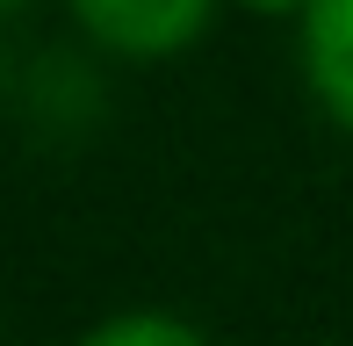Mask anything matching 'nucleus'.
I'll return each mask as SVG.
<instances>
[{
  "label": "nucleus",
  "mask_w": 353,
  "mask_h": 346,
  "mask_svg": "<svg viewBox=\"0 0 353 346\" xmlns=\"http://www.w3.org/2000/svg\"><path fill=\"white\" fill-rule=\"evenodd\" d=\"M245 8H260V14H288V8H310V0H245Z\"/></svg>",
  "instance_id": "20e7f679"
},
{
  "label": "nucleus",
  "mask_w": 353,
  "mask_h": 346,
  "mask_svg": "<svg viewBox=\"0 0 353 346\" xmlns=\"http://www.w3.org/2000/svg\"><path fill=\"white\" fill-rule=\"evenodd\" d=\"M72 8L94 43H108L123 58H166L202 37L216 0H72Z\"/></svg>",
  "instance_id": "f257e3e1"
},
{
  "label": "nucleus",
  "mask_w": 353,
  "mask_h": 346,
  "mask_svg": "<svg viewBox=\"0 0 353 346\" xmlns=\"http://www.w3.org/2000/svg\"><path fill=\"white\" fill-rule=\"evenodd\" d=\"M79 346H210L188 318H166V310H123V318H101Z\"/></svg>",
  "instance_id": "7ed1b4c3"
},
{
  "label": "nucleus",
  "mask_w": 353,
  "mask_h": 346,
  "mask_svg": "<svg viewBox=\"0 0 353 346\" xmlns=\"http://www.w3.org/2000/svg\"><path fill=\"white\" fill-rule=\"evenodd\" d=\"M0 80H8V65H0Z\"/></svg>",
  "instance_id": "423d86ee"
},
{
  "label": "nucleus",
  "mask_w": 353,
  "mask_h": 346,
  "mask_svg": "<svg viewBox=\"0 0 353 346\" xmlns=\"http://www.w3.org/2000/svg\"><path fill=\"white\" fill-rule=\"evenodd\" d=\"M8 8H22V0H0V14H8Z\"/></svg>",
  "instance_id": "39448f33"
},
{
  "label": "nucleus",
  "mask_w": 353,
  "mask_h": 346,
  "mask_svg": "<svg viewBox=\"0 0 353 346\" xmlns=\"http://www.w3.org/2000/svg\"><path fill=\"white\" fill-rule=\"evenodd\" d=\"M303 72L332 123L353 130V0H310L303 8Z\"/></svg>",
  "instance_id": "f03ea898"
}]
</instances>
